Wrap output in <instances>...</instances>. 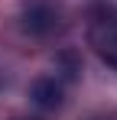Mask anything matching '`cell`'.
I'll use <instances>...</instances> for the list:
<instances>
[{
  "label": "cell",
  "mask_w": 117,
  "mask_h": 120,
  "mask_svg": "<svg viewBox=\"0 0 117 120\" xmlns=\"http://www.w3.org/2000/svg\"><path fill=\"white\" fill-rule=\"evenodd\" d=\"M33 94H36V104H42V107H55L58 101H62V88H58L55 81H39L36 88H33Z\"/></svg>",
  "instance_id": "obj_2"
},
{
  "label": "cell",
  "mask_w": 117,
  "mask_h": 120,
  "mask_svg": "<svg viewBox=\"0 0 117 120\" xmlns=\"http://www.w3.org/2000/svg\"><path fill=\"white\" fill-rule=\"evenodd\" d=\"M23 120H26V117H23ZM29 120H33V117H29Z\"/></svg>",
  "instance_id": "obj_3"
},
{
  "label": "cell",
  "mask_w": 117,
  "mask_h": 120,
  "mask_svg": "<svg viewBox=\"0 0 117 120\" xmlns=\"http://www.w3.org/2000/svg\"><path fill=\"white\" fill-rule=\"evenodd\" d=\"M88 45L101 62L117 68V7L94 3L88 10Z\"/></svg>",
  "instance_id": "obj_1"
}]
</instances>
